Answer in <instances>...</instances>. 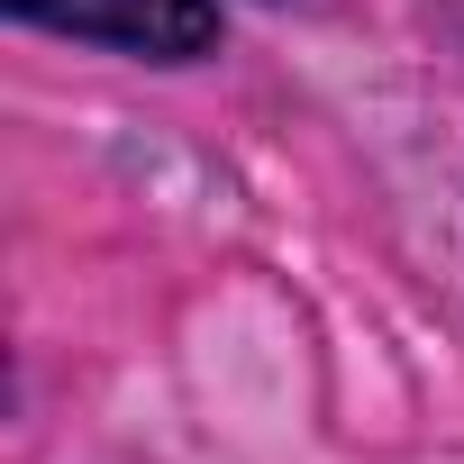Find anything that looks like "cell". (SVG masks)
<instances>
[{
  "label": "cell",
  "mask_w": 464,
  "mask_h": 464,
  "mask_svg": "<svg viewBox=\"0 0 464 464\" xmlns=\"http://www.w3.org/2000/svg\"><path fill=\"white\" fill-rule=\"evenodd\" d=\"M19 28H46L64 46L92 55H128V64H200L227 37L218 0H0Z\"/></svg>",
  "instance_id": "1"
}]
</instances>
